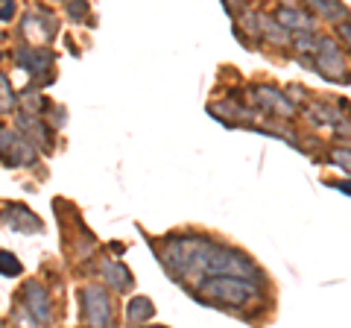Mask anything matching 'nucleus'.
<instances>
[{"label":"nucleus","mask_w":351,"mask_h":328,"mask_svg":"<svg viewBox=\"0 0 351 328\" xmlns=\"http://www.w3.org/2000/svg\"><path fill=\"white\" fill-rule=\"evenodd\" d=\"M263 284L249 281V279H237V276H214L199 281V288L193 290V299H199L205 305H228V308H246L249 302L261 299Z\"/></svg>","instance_id":"f257e3e1"},{"label":"nucleus","mask_w":351,"mask_h":328,"mask_svg":"<svg viewBox=\"0 0 351 328\" xmlns=\"http://www.w3.org/2000/svg\"><path fill=\"white\" fill-rule=\"evenodd\" d=\"M80 305H82L85 328H117L112 296L106 293L103 284H88V288H82L80 290Z\"/></svg>","instance_id":"f03ea898"},{"label":"nucleus","mask_w":351,"mask_h":328,"mask_svg":"<svg viewBox=\"0 0 351 328\" xmlns=\"http://www.w3.org/2000/svg\"><path fill=\"white\" fill-rule=\"evenodd\" d=\"M21 302H24L27 314L32 316L36 325H50L53 323V302H50V293L41 288L36 281H27L24 290H21Z\"/></svg>","instance_id":"7ed1b4c3"},{"label":"nucleus","mask_w":351,"mask_h":328,"mask_svg":"<svg viewBox=\"0 0 351 328\" xmlns=\"http://www.w3.org/2000/svg\"><path fill=\"white\" fill-rule=\"evenodd\" d=\"M316 71H319L325 80H331V82H348V76H346V65H343V56H339V47H337V41L334 38H319V50H316Z\"/></svg>","instance_id":"20e7f679"},{"label":"nucleus","mask_w":351,"mask_h":328,"mask_svg":"<svg viewBox=\"0 0 351 328\" xmlns=\"http://www.w3.org/2000/svg\"><path fill=\"white\" fill-rule=\"evenodd\" d=\"M15 62L32 76H41L44 82H50V68H53V53L50 50H32V47H21L15 53Z\"/></svg>","instance_id":"39448f33"},{"label":"nucleus","mask_w":351,"mask_h":328,"mask_svg":"<svg viewBox=\"0 0 351 328\" xmlns=\"http://www.w3.org/2000/svg\"><path fill=\"white\" fill-rule=\"evenodd\" d=\"M252 94H255V100L267 108V112H276L278 117H293L295 115V106L281 91L269 89V85H258V89H252Z\"/></svg>","instance_id":"423d86ee"},{"label":"nucleus","mask_w":351,"mask_h":328,"mask_svg":"<svg viewBox=\"0 0 351 328\" xmlns=\"http://www.w3.org/2000/svg\"><path fill=\"white\" fill-rule=\"evenodd\" d=\"M278 24L293 32L295 36H304V32H316V21L311 12H304V9H293V6H281L278 9Z\"/></svg>","instance_id":"0eeeda50"},{"label":"nucleus","mask_w":351,"mask_h":328,"mask_svg":"<svg viewBox=\"0 0 351 328\" xmlns=\"http://www.w3.org/2000/svg\"><path fill=\"white\" fill-rule=\"evenodd\" d=\"M3 220H6V226H12L15 232H38L41 229V220L27 209V205H6Z\"/></svg>","instance_id":"6e6552de"},{"label":"nucleus","mask_w":351,"mask_h":328,"mask_svg":"<svg viewBox=\"0 0 351 328\" xmlns=\"http://www.w3.org/2000/svg\"><path fill=\"white\" fill-rule=\"evenodd\" d=\"M100 272H103L106 284H108V288H112L114 293H126V290L132 288V272H129L123 264H117V261H103Z\"/></svg>","instance_id":"1a4fd4ad"},{"label":"nucleus","mask_w":351,"mask_h":328,"mask_svg":"<svg viewBox=\"0 0 351 328\" xmlns=\"http://www.w3.org/2000/svg\"><path fill=\"white\" fill-rule=\"evenodd\" d=\"M18 126L29 135V138H27L29 144H41L44 150H50V147H53V135H50V129L44 126L38 117H29V115L21 112V115H18Z\"/></svg>","instance_id":"9d476101"},{"label":"nucleus","mask_w":351,"mask_h":328,"mask_svg":"<svg viewBox=\"0 0 351 328\" xmlns=\"http://www.w3.org/2000/svg\"><path fill=\"white\" fill-rule=\"evenodd\" d=\"M152 314H156V305H152L147 296H135L126 305V316H129L132 325H141V323L152 320Z\"/></svg>","instance_id":"9b49d317"},{"label":"nucleus","mask_w":351,"mask_h":328,"mask_svg":"<svg viewBox=\"0 0 351 328\" xmlns=\"http://www.w3.org/2000/svg\"><path fill=\"white\" fill-rule=\"evenodd\" d=\"M24 36H38V38H53L56 30H53V21H47L44 15H27L24 18Z\"/></svg>","instance_id":"f8f14e48"},{"label":"nucleus","mask_w":351,"mask_h":328,"mask_svg":"<svg viewBox=\"0 0 351 328\" xmlns=\"http://www.w3.org/2000/svg\"><path fill=\"white\" fill-rule=\"evenodd\" d=\"M21 108H24V115H41L44 108H47V100L38 94V91H24L21 94Z\"/></svg>","instance_id":"ddd939ff"},{"label":"nucleus","mask_w":351,"mask_h":328,"mask_svg":"<svg viewBox=\"0 0 351 328\" xmlns=\"http://www.w3.org/2000/svg\"><path fill=\"white\" fill-rule=\"evenodd\" d=\"M18 106V97L12 91V82L6 80V73H0V112H12V108Z\"/></svg>","instance_id":"4468645a"},{"label":"nucleus","mask_w":351,"mask_h":328,"mask_svg":"<svg viewBox=\"0 0 351 328\" xmlns=\"http://www.w3.org/2000/svg\"><path fill=\"white\" fill-rule=\"evenodd\" d=\"M319 38L322 36H316V32H304V36H295L293 38V45L299 53H316L319 50Z\"/></svg>","instance_id":"2eb2a0df"},{"label":"nucleus","mask_w":351,"mask_h":328,"mask_svg":"<svg viewBox=\"0 0 351 328\" xmlns=\"http://www.w3.org/2000/svg\"><path fill=\"white\" fill-rule=\"evenodd\" d=\"M313 9H316V12H322L325 18H334V21L346 18V6L331 3V0H316V3H313Z\"/></svg>","instance_id":"dca6fc26"},{"label":"nucleus","mask_w":351,"mask_h":328,"mask_svg":"<svg viewBox=\"0 0 351 328\" xmlns=\"http://www.w3.org/2000/svg\"><path fill=\"white\" fill-rule=\"evenodd\" d=\"M0 272H3V276H21V261L12 253L0 249Z\"/></svg>","instance_id":"f3484780"},{"label":"nucleus","mask_w":351,"mask_h":328,"mask_svg":"<svg viewBox=\"0 0 351 328\" xmlns=\"http://www.w3.org/2000/svg\"><path fill=\"white\" fill-rule=\"evenodd\" d=\"M331 161L337 164V167H343L351 176V150H331Z\"/></svg>","instance_id":"a211bd4d"},{"label":"nucleus","mask_w":351,"mask_h":328,"mask_svg":"<svg viewBox=\"0 0 351 328\" xmlns=\"http://www.w3.org/2000/svg\"><path fill=\"white\" fill-rule=\"evenodd\" d=\"M12 15H15V3L0 0V21H12Z\"/></svg>","instance_id":"6ab92c4d"},{"label":"nucleus","mask_w":351,"mask_h":328,"mask_svg":"<svg viewBox=\"0 0 351 328\" xmlns=\"http://www.w3.org/2000/svg\"><path fill=\"white\" fill-rule=\"evenodd\" d=\"M337 36L343 38V45L351 50V24H343V27H337Z\"/></svg>","instance_id":"aec40b11"},{"label":"nucleus","mask_w":351,"mask_h":328,"mask_svg":"<svg viewBox=\"0 0 351 328\" xmlns=\"http://www.w3.org/2000/svg\"><path fill=\"white\" fill-rule=\"evenodd\" d=\"M85 9H88L85 3H82V6H76V3H71V6H68V12H71L73 18H82V15H85Z\"/></svg>","instance_id":"412c9836"},{"label":"nucleus","mask_w":351,"mask_h":328,"mask_svg":"<svg viewBox=\"0 0 351 328\" xmlns=\"http://www.w3.org/2000/svg\"><path fill=\"white\" fill-rule=\"evenodd\" d=\"M334 188H337V191H343V194H348V196H351V182H334Z\"/></svg>","instance_id":"4be33fe9"},{"label":"nucleus","mask_w":351,"mask_h":328,"mask_svg":"<svg viewBox=\"0 0 351 328\" xmlns=\"http://www.w3.org/2000/svg\"><path fill=\"white\" fill-rule=\"evenodd\" d=\"M149 328H161V325H149Z\"/></svg>","instance_id":"5701e85b"}]
</instances>
